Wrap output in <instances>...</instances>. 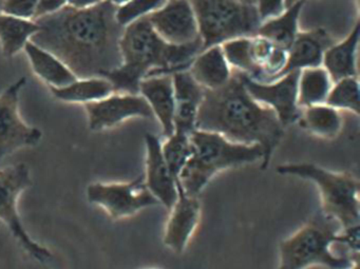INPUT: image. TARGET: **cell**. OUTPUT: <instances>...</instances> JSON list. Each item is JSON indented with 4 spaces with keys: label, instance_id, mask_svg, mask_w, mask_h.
Wrapping results in <instances>:
<instances>
[{
    "label": "cell",
    "instance_id": "6da1fadb",
    "mask_svg": "<svg viewBox=\"0 0 360 269\" xmlns=\"http://www.w3.org/2000/svg\"><path fill=\"white\" fill-rule=\"evenodd\" d=\"M117 9L105 0L88 9L67 6L35 20L39 31L31 41L60 58L77 79L102 77L122 64L124 27L115 18Z\"/></svg>",
    "mask_w": 360,
    "mask_h": 269
},
{
    "label": "cell",
    "instance_id": "7a4b0ae2",
    "mask_svg": "<svg viewBox=\"0 0 360 269\" xmlns=\"http://www.w3.org/2000/svg\"><path fill=\"white\" fill-rule=\"evenodd\" d=\"M197 130L220 134L237 144L258 145L263 151L262 170L269 168L284 136L283 125L276 113L250 96L243 74L235 70L224 87L204 90Z\"/></svg>",
    "mask_w": 360,
    "mask_h": 269
},
{
    "label": "cell",
    "instance_id": "3957f363",
    "mask_svg": "<svg viewBox=\"0 0 360 269\" xmlns=\"http://www.w3.org/2000/svg\"><path fill=\"white\" fill-rule=\"evenodd\" d=\"M202 50L201 39L187 45L166 43L148 18H142L124 28L120 41L121 66L102 77L110 81L115 93L139 94L143 79L188 70Z\"/></svg>",
    "mask_w": 360,
    "mask_h": 269
},
{
    "label": "cell",
    "instance_id": "277c9868",
    "mask_svg": "<svg viewBox=\"0 0 360 269\" xmlns=\"http://www.w3.org/2000/svg\"><path fill=\"white\" fill-rule=\"evenodd\" d=\"M193 153L178 181L187 195L199 197L212 178L231 168L262 162L258 145L231 142L214 132L195 130L191 136Z\"/></svg>",
    "mask_w": 360,
    "mask_h": 269
},
{
    "label": "cell",
    "instance_id": "5b68a950",
    "mask_svg": "<svg viewBox=\"0 0 360 269\" xmlns=\"http://www.w3.org/2000/svg\"><path fill=\"white\" fill-rule=\"evenodd\" d=\"M340 225L322 211L314 214L292 235L282 240L279 245L278 269H307L323 266L330 269H345L359 256H335L332 244L338 241Z\"/></svg>",
    "mask_w": 360,
    "mask_h": 269
},
{
    "label": "cell",
    "instance_id": "8992f818",
    "mask_svg": "<svg viewBox=\"0 0 360 269\" xmlns=\"http://www.w3.org/2000/svg\"><path fill=\"white\" fill-rule=\"evenodd\" d=\"M277 172L314 183L321 197V211L341 228L359 224V181L353 174L330 171L311 163L282 164Z\"/></svg>",
    "mask_w": 360,
    "mask_h": 269
},
{
    "label": "cell",
    "instance_id": "52a82bcc",
    "mask_svg": "<svg viewBox=\"0 0 360 269\" xmlns=\"http://www.w3.org/2000/svg\"><path fill=\"white\" fill-rule=\"evenodd\" d=\"M203 50L257 35L262 20L256 6L239 0H191Z\"/></svg>",
    "mask_w": 360,
    "mask_h": 269
},
{
    "label": "cell",
    "instance_id": "ba28073f",
    "mask_svg": "<svg viewBox=\"0 0 360 269\" xmlns=\"http://www.w3.org/2000/svg\"><path fill=\"white\" fill-rule=\"evenodd\" d=\"M31 185L30 169L26 164H16L0 169V221L29 256L45 264L52 258V252L32 239L22 225L18 212L20 197Z\"/></svg>",
    "mask_w": 360,
    "mask_h": 269
},
{
    "label": "cell",
    "instance_id": "9c48e42d",
    "mask_svg": "<svg viewBox=\"0 0 360 269\" xmlns=\"http://www.w3.org/2000/svg\"><path fill=\"white\" fill-rule=\"evenodd\" d=\"M86 197L115 221L131 218L146 208L159 205L146 188L143 174L128 182L91 183Z\"/></svg>",
    "mask_w": 360,
    "mask_h": 269
},
{
    "label": "cell",
    "instance_id": "30bf717a",
    "mask_svg": "<svg viewBox=\"0 0 360 269\" xmlns=\"http://www.w3.org/2000/svg\"><path fill=\"white\" fill-rule=\"evenodd\" d=\"M26 84V77H20L0 94V163L20 149L37 147L43 138L39 128L20 117V94Z\"/></svg>",
    "mask_w": 360,
    "mask_h": 269
},
{
    "label": "cell",
    "instance_id": "8fae6325",
    "mask_svg": "<svg viewBox=\"0 0 360 269\" xmlns=\"http://www.w3.org/2000/svg\"><path fill=\"white\" fill-rule=\"evenodd\" d=\"M299 74L300 71H295L269 83L257 81L243 74V81L250 96L263 106L271 109L285 128L297 123L300 117Z\"/></svg>",
    "mask_w": 360,
    "mask_h": 269
},
{
    "label": "cell",
    "instance_id": "7c38bea8",
    "mask_svg": "<svg viewBox=\"0 0 360 269\" xmlns=\"http://www.w3.org/2000/svg\"><path fill=\"white\" fill-rule=\"evenodd\" d=\"M88 126L94 132L104 131L134 117L153 119V110L140 94L112 93L85 105Z\"/></svg>",
    "mask_w": 360,
    "mask_h": 269
},
{
    "label": "cell",
    "instance_id": "4fadbf2b",
    "mask_svg": "<svg viewBox=\"0 0 360 269\" xmlns=\"http://www.w3.org/2000/svg\"><path fill=\"white\" fill-rule=\"evenodd\" d=\"M147 18L166 43L187 45L201 39L191 0H168L162 9Z\"/></svg>",
    "mask_w": 360,
    "mask_h": 269
},
{
    "label": "cell",
    "instance_id": "5bb4252c",
    "mask_svg": "<svg viewBox=\"0 0 360 269\" xmlns=\"http://www.w3.org/2000/svg\"><path fill=\"white\" fill-rule=\"evenodd\" d=\"M176 185L178 197L170 209L164 244L176 254H182L197 230L201 218V203L198 197L187 195L179 181H176Z\"/></svg>",
    "mask_w": 360,
    "mask_h": 269
},
{
    "label": "cell",
    "instance_id": "9a60e30c",
    "mask_svg": "<svg viewBox=\"0 0 360 269\" xmlns=\"http://www.w3.org/2000/svg\"><path fill=\"white\" fill-rule=\"evenodd\" d=\"M146 170L144 181L146 188L159 204L172 209L178 197V185L162 153V143L153 133L145 134Z\"/></svg>",
    "mask_w": 360,
    "mask_h": 269
},
{
    "label": "cell",
    "instance_id": "2e32d148",
    "mask_svg": "<svg viewBox=\"0 0 360 269\" xmlns=\"http://www.w3.org/2000/svg\"><path fill=\"white\" fill-rule=\"evenodd\" d=\"M172 75L174 88V131L191 136L197 130L198 113L205 89L187 70L178 71Z\"/></svg>",
    "mask_w": 360,
    "mask_h": 269
},
{
    "label": "cell",
    "instance_id": "e0dca14e",
    "mask_svg": "<svg viewBox=\"0 0 360 269\" xmlns=\"http://www.w3.org/2000/svg\"><path fill=\"white\" fill-rule=\"evenodd\" d=\"M332 45H334L332 39L323 29L299 32L288 50L285 66L277 79L295 71L321 67L324 53Z\"/></svg>",
    "mask_w": 360,
    "mask_h": 269
},
{
    "label": "cell",
    "instance_id": "ac0fdd59",
    "mask_svg": "<svg viewBox=\"0 0 360 269\" xmlns=\"http://www.w3.org/2000/svg\"><path fill=\"white\" fill-rule=\"evenodd\" d=\"M139 94L146 100L153 117L161 124L165 138L174 131V88L172 74L155 75L143 79Z\"/></svg>",
    "mask_w": 360,
    "mask_h": 269
},
{
    "label": "cell",
    "instance_id": "d6986e66",
    "mask_svg": "<svg viewBox=\"0 0 360 269\" xmlns=\"http://www.w3.org/2000/svg\"><path fill=\"white\" fill-rule=\"evenodd\" d=\"M187 71L205 90L224 87L233 75V69L225 60L221 45L202 50L193 58Z\"/></svg>",
    "mask_w": 360,
    "mask_h": 269
},
{
    "label": "cell",
    "instance_id": "ffe728a7",
    "mask_svg": "<svg viewBox=\"0 0 360 269\" xmlns=\"http://www.w3.org/2000/svg\"><path fill=\"white\" fill-rule=\"evenodd\" d=\"M360 39V24L357 22L349 34L338 44L330 46L323 55L322 67L333 83L347 77H357V50Z\"/></svg>",
    "mask_w": 360,
    "mask_h": 269
},
{
    "label": "cell",
    "instance_id": "44dd1931",
    "mask_svg": "<svg viewBox=\"0 0 360 269\" xmlns=\"http://www.w3.org/2000/svg\"><path fill=\"white\" fill-rule=\"evenodd\" d=\"M33 72L47 84L48 87L62 88L77 81L75 73L51 52L29 41L25 47Z\"/></svg>",
    "mask_w": 360,
    "mask_h": 269
},
{
    "label": "cell",
    "instance_id": "7402d4cb",
    "mask_svg": "<svg viewBox=\"0 0 360 269\" xmlns=\"http://www.w3.org/2000/svg\"><path fill=\"white\" fill-rule=\"evenodd\" d=\"M305 1L300 0L292 7L286 8L280 15L262 22L257 35L288 51L298 35L299 18Z\"/></svg>",
    "mask_w": 360,
    "mask_h": 269
},
{
    "label": "cell",
    "instance_id": "603a6c76",
    "mask_svg": "<svg viewBox=\"0 0 360 269\" xmlns=\"http://www.w3.org/2000/svg\"><path fill=\"white\" fill-rule=\"evenodd\" d=\"M49 89L54 98L71 104H89L115 93L110 81L101 77L77 79L70 85Z\"/></svg>",
    "mask_w": 360,
    "mask_h": 269
},
{
    "label": "cell",
    "instance_id": "cb8c5ba5",
    "mask_svg": "<svg viewBox=\"0 0 360 269\" xmlns=\"http://www.w3.org/2000/svg\"><path fill=\"white\" fill-rule=\"evenodd\" d=\"M39 31L35 20L0 13V46L4 55L10 58L20 53Z\"/></svg>",
    "mask_w": 360,
    "mask_h": 269
},
{
    "label": "cell",
    "instance_id": "d4e9b609",
    "mask_svg": "<svg viewBox=\"0 0 360 269\" xmlns=\"http://www.w3.org/2000/svg\"><path fill=\"white\" fill-rule=\"evenodd\" d=\"M297 123L309 133L322 138H336L342 129L340 113L326 104L301 109Z\"/></svg>",
    "mask_w": 360,
    "mask_h": 269
},
{
    "label": "cell",
    "instance_id": "484cf974",
    "mask_svg": "<svg viewBox=\"0 0 360 269\" xmlns=\"http://www.w3.org/2000/svg\"><path fill=\"white\" fill-rule=\"evenodd\" d=\"M333 81L323 67L300 71L298 79V105L300 109L326 104Z\"/></svg>",
    "mask_w": 360,
    "mask_h": 269
},
{
    "label": "cell",
    "instance_id": "4316f807",
    "mask_svg": "<svg viewBox=\"0 0 360 269\" xmlns=\"http://www.w3.org/2000/svg\"><path fill=\"white\" fill-rule=\"evenodd\" d=\"M252 37H240L226 41L221 45V48L225 60L233 70L255 79L258 77V69L252 60Z\"/></svg>",
    "mask_w": 360,
    "mask_h": 269
},
{
    "label": "cell",
    "instance_id": "83f0119b",
    "mask_svg": "<svg viewBox=\"0 0 360 269\" xmlns=\"http://www.w3.org/2000/svg\"><path fill=\"white\" fill-rule=\"evenodd\" d=\"M191 136L174 131L172 136L166 138L165 143L162 144L164 159L176 180H178L183 168L193 153Z\"/></svg>",
    "mask_w": 360,
    "mask_h": 269
},
{
    "label": "cell",
    "instance_id": "f1b7e54d",
    "mask_svg": "<svg viewBox=\"0 0 360 269\" xmlns=\"http://www.w3.org/2000/svg\"><path fill=\"white\" fill-rule=\"evenodd\" d=\"M326 104L336 110H347L359 115L360 96L358 77H347L335 81Z\"/></svg>",
    "mask_w": 360,
    "mask_h": 269
},
{
    "label": "cell",
    "instance_id": "f546056e",
    "mask_svg": "<svg viewBox=\"0 0 360 269\" xmlns=\"http://www.w3.org/2000/svg\"><path fill=\"white\" fill-rule=\"evenodd\" d=\"M167 3L168 0H129L125 5L117 8L115 18L125 28L136 20L148 18Z\"/></svg>",
    "mask_w": 360,
    "mask_h": 269
},
{
    "label": "cell",
    "instance_id": "4dcf8cb0",
    "mask_svg": "<svg viewBox=\"0 0 360 269\" xmlns=\"http://www.w3.org/2000/svg\"><path fill=\"white\" fill-rule=\"evenodd\" d=\"M39 0H4L1 13L24 20H34Z\"/></svg>",
    "mask_w": 360,
    "mask_h": 269
},
{
    "label": "cell",
    "instance_id": "1f68e13d",
    "mask_svg": "<svg viewBox=\"0 0 360 269\" xmlns=\"http://www.w3.org/2000/svg\"><path fill=\"white\" fill-rule=\"evenodd\" d=\"M359 224L345 227L339 231L337 243L345 246L349 249V256H358L360 252Z\"/></svg>",
    "mask_w": 360,
    "mask_h": 269
},
{
    "label": "cell",
    "instance_id": "d6a6232c",
    "mask_svg": "<svg viewBox=\"0 0 360 269\" xmlns=\"http://www.w3.org/2000/svg\"><path fill=\"white\" fill-rule=\"evenodd\" d=\"M257 10L261 20H271L285 10V0H257Z\"/></svg>",
    "mask_w": 360,
    "mask_h": 269
},
{
    "label": "cell",
    "instance_id": "836d02e7",
    "mask_svg": "<svg viewBox=\"0 0 360 269\" xmlns=\"http://www.w3.org/2000/svg\"><path fill=\"white\" fill-rule=\"evenodd\" d=\"M67 7L66 0H39L34 20L56 13Z\"/></svg>",
    "mask_w": 360,
    "mask_h": 269
},
{
    "label": "cell",
    "instance_id": "e575fe53",
    "mask_svg": "<svg viewBox=\"0 0 360 269\" xmlns=\"http://www.w3.org/2000/svg\"><path fill=\"white\" fill-rule=\"evenodd\" d=\"M103 0H66L67 6L73 9L83 10L94 7Z\"/></svg>",
    "mask_w": 360,
    "mask_h": 269
},
{
    "label": "cell",
    "instance_id": "d590c367",
    "mask_svg": "<svg viewBox=\"0 0 360 269\" xmlns=\"http://www.w3.org/2000/svg\"><path fill=\"white\" fill-rule=\"evenodd\" d=\"M105 1L111 4V5L115 6V7L119 8L127 4L129 0H105Z\"/></svg>",
    "mask_w": 360,
    "mask_h": 269
},
{
    "label": "cell",
    "instance_id": "8d00e7d4",
    "mask_svg": "<svg viewBox=\"0 0 360 269\" xmlns=\"http://www.w3.org/2000/svg\"><path fill=\"white\" fill-rule=\"evenodd\" d=\"M300 0H285V9L286 8L292 7L295 4L298 3Z\"/></svg>",
    "mask_w": 360,
    "mask_h": 269
},
{
    "label": "cell",
    "instance_id": "74e56055",
    "mask_svg": "<svg viewBox=\"0 0 360 269\" xmlns=\"http://www.w3.org/2000/svg\"><path fill=\"white\" fill-rule=\"evenodd\" d=\"M345 269H359V260H356L351 266Z\"/></svg>",
    "mask_w": 360,
    "mask_h": 269
},
{
    "label": "cell",
    "instance_id": "f35d334b",
    "mask_svg": "<svg viewBox=\"0 0 360 269\" xmlns=\"http://www.w3.org/2000/svg\"><path fill=\"white\" fill-rule=\"evenodd\" d=\"M241 3L248 4V5L256 6L257 0H239Z\"/></svg>",
    "mask_w": 360,
    "mask_h": 269
}]
</instances>
